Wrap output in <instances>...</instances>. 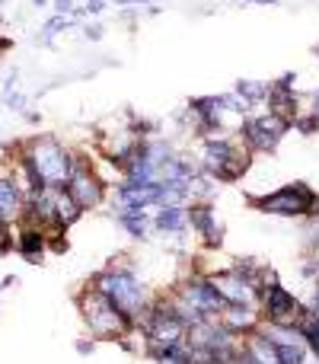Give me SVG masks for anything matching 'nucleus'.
Wrapping results in <instances>:
<instances>
[{
	"instance_id": "nucleus-34",
	"label": "nucleus",
	"mask_w": 319,
	"mask_h": 364,
	"mask_svg": "<svg viewBox=\"0 0 319 364\" xmlns=\"http://www.w3.org/2000/svg\"><path fill=\"white\" fill-rule=\"evenodd\" d=\"M51 0H32V6H48Z\"/></svg>"
},
{
	"instance_id": "nucleus-12",
	"label": "nucleus",
	"mask_w": 319,
	"mask_h": 364,
	"mask_svg": "<svg viewBox=\"0 0 319 364\" xmlns=\"http://www.w3.org/2000/svg\"><path fill=\"white\" fill-rule=\"evenodd\" d=\"M220 323L227 326L233 336H249L262 326V310L259 304H227L220 310Z\"/></svg>"
},
{
	"instance_id": "nucleus-38",
	"label": "nucleus",
	"mask_w": 319,
	"mask_h": 364,
	"mask_svg": "<svg viewBox=\"0 0 319 364\" xmlns=\"http://www.w3.org/2000/svg\"><path fill=\"white\" fill-rule=\"evenodd\" d=\"M316 285H319V281H316Z\"/></svg>"
},
{
	"instance_id": "nucleus-7",
	"label": "nucleus",
	"mask_w": 319,
	"mask_h": 364,
	"mask_svg": "<svg viewBox=\"0 0 319 364\" xmlns=\"http://www.w3.org/2000/svg\"><path fill=\"white\" fill-rule=\"evenodd\" d=\"M64 189L70 192V195L77 198V204H80L83 211H96L102 208V204L108 202V195H112V189H108V182L96 172L93 160L83 157V153H77L74 160V170H70V179Z\"/></svg>"
},
{
	"instance_id": "nucleus-3",
	"label": "nucleus",
	"mask_w": 319,
	"mask_h": 364,
	"mask_svg": "<svg viewBox=\"0 0 319 364\" xmlns=\"http://www.w3.org/2000/svg\"><path fill=\"white\" fill-rule=\"evenodd\" d=\"M201 170L214 176L217 182H240L246 170L252 166V153L242 147V140L230 138V134H208L201 138Z\"/></svg>"
},
{
	"instance_id": "nucleus-2",
	"label": "nucleus",
	"mask_w": 319,
	"mask_h": 364,
	"mask_svg": "<svg viewBox=\"0 0 319 364\" xmlns=\"http://www.w3.org/2000/svg\"><path fill=\"white\" fill-rule=\"evenodd\" d=\"M74 304H77V310H80L83 326L89 329V336H93L96 342H118L125 332L138 329L134 319L125 316V313H121L102 291H96L89 281L74 294Z\"/></svg>"
},
{
	"instance_id": "nucleus-16",
	"label": "nucleus",
	"mask_w": 319,
	"mask_h": 364,
	"mask_svg": "<svg viewBox=\"0 0 319 364\" xmlns=\"http://www.w3.org/2000/svg\"><path fill=\"white\" fill-rule=\"evenodd\" d=\"M83 214H86V211L77 204V198L70 195L67 189H55V224H57V227L70 230Z\"/></svg>"
},
{
	"instance_id": "nucleus-14",
	"label": "nucleus",
	"mask_w": 319,
	"mask_h": 364,
	"mask_svg": "<svg viewBox=\"0 0 319 364\" xmlns=\"http://www.w3.org/2000/svg\"><path fill=\"white\" fill-rule=\"evenodd\" d=\"M150 224H153V233L185 236L189 233V208H185V204H163V208H153Z\"/></svg>"
},
{
	"instance_id": "nucleus-37",
	"label": "nucleus",
	"mask_w": 319,
	"mask_h": 364,
	"mask_svg": "<svg viewBox=\"0 0 319 364\" xmlns=\"http://www.w3.org/2000/svg\"><path fill=\"white\" fill-rule=\"evenodd\" d=\"M147 4H153V0H147Z\"/></svg>"
},
{
	"instance_id": "nucleus-29",
	"label": "nucleus",
	"mask_w": 319,
	"mask_h": 364,
	"mask_svg": "<svg viewBox=\"0 0 319 364\" xmlns=\"http://www.w3.org/2000/svg\"><path fill=\"white\" fill-rule=\"evenodd\" d=\"M19 285V278H16V275H6V278H4V285H0V294H4V291H10V287H16Z\"/></svg>"
},
{
	"instance_id": "nucleus-4",
	"label": "nucleus",
	"mask_w": 319,
	"mask_h": 364,
	"mask_svg": "<svg viewBox=\"0 0 319 364\" xmlns=\"http://www.w3.org/2000/svg\"><path fill=\"white\" fill-rule=\"evenodd\" d=\"M259 214H272V217H291V221H313L319 211V192L310 182L297 179V182H287L274 192L265 195H249Z\"/></svg>"
},
{
	"instance_id": "nucleus-31",
	"label": "nucleus",
	"mask_w": 319,
	"mask_h": 364,
	"mask_svg": "<svg viewBox=\"0 0 319 364\" xmlns=\"http://www.w3.org/2000/svg\"><path fill=\"white\" fill-rule=\"evenodd\" d=\"M242 4H255V6H281V0H242Z\"/></svg>"
},
{
	"instance_id": "nucleus-6",
	"label": "nucleus",
	"mask_w": 319,
	"mask_h": 364,
	"mask_svg": "<svg viewBox=\"0 0 319 364\" xmlns=\"http://www.w3.org/2000/svg\"><path fill=\"white\" fill-rule=\"evenodd\" d=\"M255 291H259V310L265 323H300V313H303L306 304L281 285L278 272L272 265L262 272V281Z\"/></svg>"
},
{
	"instance_id": "nucleus-17",
	"label": "nucleus",
	"mask_w": 319,
	"mask_h": 364,
	"mask_svg": "<svg viewBox=\"0 0 319 364\" xmlns=\"http://www.w3.org/2000/svg\"><path fill=\"white\" fill-rule=\"evenodd\" d=\"M230 272H236V275H240V278H246L249 281V285H255V287H259V281H262V272H265V262H259V259H255V255H236V259L233 262H230Z\"/></svg>"
},
{
	"instance_id": "nucleus-19",
	"label": "nucleus",
	"mask_w": 319,
	"mask_h": 364,
	"mask_svg": "<svg viewBox=\"0 0 319 364\" xmlns=\"http://www.w3.org/2000/svg\"><path fill=\"white\" fill-rule=\"evenodd\" d=\"M233 93H240L249 106H262V102H268V83L265 80H236Z\"/></svg>"
},
{
	"instance_id": "nucleus-21",
	"label": "nucleus",
	"mask_w": 319,
	"mask_h": 364,
	"mask_svg": "<svg viewBox=\"0 0 319 364\" xmlns=\"http://www.w3.org/2000/svg\"><path fill=\"white\" fill-rule=\"evenodd\" d=\"M278 351V364H310V348L306 342H287V345H274Z\"/></svg>"
},
{
	"instance_id": "nucleus-1",
	"label": "nucleus",
	"mask_w": 319,
	"mask_h": 364,
	"mask_svg": "<svg viewBox=\"0 0 319 364\" xmlns=\"http://www.w3.org/2000/svg\"><path fill=\"white\" fill-rule=\"evenodd\" d=\"M89 285L106 294L125 316H131L134 326H138V316L144 313V307L150 304V297H153V291L140 281L138 268H134V262L128 259V255H121V259H115V262H106L99 272H93Z\"/></svg>"
},
{
	"instance_id": "nucleus-23",
	"label": "nucleus",
	"mask_w": 319,
	"mask_h": 364,
	"mask_svg": "<svg viewBox=\"0 0 319 364\" xmlns=\"http://www.w3.org/2000/svg\"><path fill=\"white\" fill-rule=\"evenodd\" d=\"M106 6H108V0H80V10H83V16H99V13H106Z\"/></svg>"
},
{
	"instance_id": "nucleus-18",
	"label": "nucleus",
	"mask_w": 319,
	"mask_h": 364,
	"mask_svg": "<svg viewBox=\"0 0 319 364\" xmlns=\"http://www.w3.org/2000/svg\"><path fill=\"white\" fill-rule=\"evenodd\" d=\"M300 329H303V342L310 348V358L319 361V316H313L310 307H303V313H300Z\"/></svg>"
},
{
	"instance_id": "nucleus-28",
	"label": "nucleus",
	"mask_w": 319,
	"mask_h": 364,
	"mask_svg": "<svg viewBox=\"0 0 319 364\" xmlns=\"http://www.w3.org/2000/svg\"><path fill=\"white\" fill-rule=\"evenodd\" d=\"M6 106H10L13 112H23V109H26V96L23 93H10V96H6Z\"/></svg>"
},
{
	"instance_id": "nucleus-20",
	"label": "nucleus",
	"mask_w": 319,
	"mask_h": 364,
	"mask_svg": "<svg viewBox=\"0 0 319 364\" xmlns=\"http://www.w3.org/2000/svg\"><path fill=\"white\" fill-rule=\"evenodd\" d=\"M74 23H77L74 16H57V13H55V16H51L48 23L42 26V32L35 35V42H38V45H55V38L61 35V32H67Z\"/></svg>"
},
{
	"instance_id": "nucleus-32",
	"label": "nucleus",
	"mask_w": 319,
	"mask_h": 364,
	"mask_svg": "<svg viewBox=\"0 0 319 364\" xmlns=\"http://www.w3.org/2000/svg\"><path fill=\"white\" fill-rule=\"evenodd\" d=\"M144 13H147V16H160V13H163V6H157V4H147V6H144Z\"/></svg>"
},
{
	"instance_id": "nucleus-36",
	"label": "nucleus",
	"mask_w": 319,
	"mask_h": 364,
	"mask_svg": "<svg viewBox=\"0 0 319 364\" xmlns=\"http://www.w3.org/2000/svg\"><path fill=\"white\" fill-rule=\"evenodd\" d=\"M313 51H316V57H319V45H316V48H313Z\"/></svg>"
},
{
	"instance_id": "nucleus-10",
	"label": "nucleus",
	"mask_w": 319,
	"mask_h": 364,
	"mask_svg": "<svg viewBox=\"0 0 319 364\" xmlns=\"http://www.w3.org/2000/svg\"><path fill=\"white\" fill-rule=\"evenodd\" d=\"M208 275H211L214 287L220 291V297L227 300V304H259V291H255V285H249V281L240 278L236 272L220 268V272H208Z\"/></svg>"
},
{
	"instance_id": "nucleus-33",
	"label": "nucleus",
	"mask_w": 319,
	"mask_h": 364,
	"mask_svg": "<svg viewBox=\"0 0 319 364\" xmlns=\"http://www.w3.org/2000/svg\"><path fill=\"white\" fill-rule=\"evenodd\" d=\"M13 48V38H4L0 35V51H10Z\"/></svg>"
},
{
	"instance_id": "nucleus-5",
	"label": "nucleus",
	"mask_w": 319,
	"mask_h": 364,
	"mask_svg": "<svg viewBox=\"0 0 319 364\" xmlns=\"http://www.w3.org/2000/svg\"><path fill=\"white\" fill-rule=\"evenodd\" d=\"M287 131H291V121L265 109V112H259V115H246V118L240 121V128H236V138L242 140V147H246L252 157H272L281 147Z\"/></svg>"
},
{
	"instance_id": "nucleus-35",
	"label": "nucleus",
	"mask_w": 319,
	"mask_h": 364,
	"mask_svg": "<svg viewBox=\"0 0 319 364\" xmlns=\"http://www.w3.org/2000/svg\"><path fill=\"white\" fill-rule=\"evenodd\" d=\"M313 221H316V224H319V211H316V217H313Z\"/></svg>"
},
{
	"instance_id": "nucleus-27",
	"label": "nucleus",
	"mask_w": 319,
	"mask_h": 364,
	"mask_svg": "<svg viewBox=\"0 0 319 364\" xmlns=\"http://www.w3.org/2000/svg\"><path fill=\"white\" fill-rule=\"evenodd\" d=\"M74 348H77V355H93V348H96V338L89 336V338H77L74 342Z\"/></svg>"
},
{
	"instance_id": "nucleus-25",
	"label": "nucleus",
	"mask_w": 319,
	"mask_h": 364,
	"mask_svg": "<svg viewBox=\"0 0 319 364\" xmlns=\"http://www.w3.org/2000/svg\"><path fill=\"white\" fill-rule=\"evenodd\" d=\"M51 6H55L57 16H74V10L80 4H77V0H51Z\"/></svg>"
},
{
	"instance_id": "nucleus-24",
	"label": "nucleus",
	"mask_w": 319,
	"mask_h": 364,
	"mask_svg": "<svg viewBox=\"0 0 319 364\" xmlns=\"http://www.w3.org/2000/svg\"><path fill=\"white\" fill-rule=\"evenodd\" d=\"M83 35H86L89 42H102V35H106V26L96 23V19H93V23L86 19V23H83Z\"/></svg>"
},
{
	"instance_id": "nucleus-11",
	"label": "nucleus",
	"mask_w": 319,
	"mask_h": 364,
	"mask_svg": "<svg viewBox=\"0 0 319 364\" xmlns=\"http://www.w3.org/2000/svg\"><path fill=\"white\" fill-rule=\"evenodd\" d=\"M26 211V189L13 172H0V221L4 224H19Z\"/></svg>"
},
{
	"instance_id": "nucleus-30",
	"label": "nucleus",
	"mask_w": 319,
	"mask_h": 364,
	"mask_svg": "<svg viewBox=\"0 0 319 364\" xmlns=\"http://www.w3.org/2000/svg\"><path fill=\"white\" fill-rule=\"evenodd\" d=\"M310 112H316V115H319V87L310 93Z\"/></svg>"
},
{
	"instance_id": "nucleus-26",
	"label": "nucleus",
	"mask_w": 319,
	"mask_h": 364,
	"mask_svg": "<svg viewBox=\"0 0 319 364\" xmlns=\"http://www.w3.org/2000/svg\"><path fill=\"white\" fill-rule=\"evenodd\" d=\"M272 87H278V89H297V74H291V70H287V74H281L278 80H272Z\"/></svg>"
},
{
	"instance_id": "nucleus-9",
	"label": "nucleus",
	"mask_w": 319,
	"mask_h": 364,
	"mask_svg": "<svg viewBox=\"0 0 319 364\" xmlns=\"http://www.w3.org/2000/svg\"><path fill=\"white\" fill-rule=\"evenodd\" d=\"M189 230L198 236L204 249H220L223 246V224L217 217L214 202H204V198H191L189 204Z\"/></svg>"
},
{
	"instance_id": "nucleus-22",
	"label": "nucleus",
	"mask_w": 319,
	"mask_h": 364,
	"mask_svg": "<svg viewBox=\"0 0 319 364\" xmlns=\"http://www.w3.org/2000/svg\"><path fill=\"white\" fill-rule=\"evenodd\" d=\"M291 128H293V131H300L303 138H310V134H316V131H319V115H316V112H310V109H300V112L293 115Z\"/></svg>"
},
{
	"instance_id": "nucleus-15",
	"label": "nucleus",
	"mask_w": 319,
	"mask_h": 364,
	"mask_svg": "<svg viewBox=\"0 0 319 364\" xmlns=\"http://www.w3.org/2000/svg\"><path fill=\"white\" fill-rule=\"evenodd\" d=\"M112 217H115V224H118V227L125 230L128 236H131V240H140V243L150 240V230H153V224H150V211L115 208V211H112Z\"/></svg>"
},
{
	"instance_id": "nucleus-8",
	"label": "nucleus",
	"mask_w": 319,
	"mask_h": 364,
	"mask_svg": "<svg viewBox=\"0 0 319 364\" xmlns=\"http://www.w3.org/2000/svg\"><path fill=\"white\" fill-rule=\"evenodd\" d=\"M176 294L189 300L191 307H198L201 313H208V316H220V310L227 307V300L220 297V291L214 287V281L204 268H191L189 275H182L176 281Z\"/></svg>"
},
{
	"instance_id": "nucleus-13",
	"label": "nucleus",
	"mask_w": 319,
	"mask_h": 364,
	"mask_svg": "<svg viewBox=\"0 0 319 364\" xmlns=\"http://www.w3.org/2000/svg\"><path fill=\"white\" fill-rule=\"evenodd\" d=\"M16 253L23 255L29 265H38V262L45 259V253H48V233H45L42 227H35V224H16Z\"/></svg>"
}]
</instances>
